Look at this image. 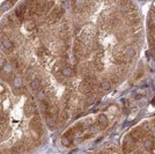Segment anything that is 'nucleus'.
<instances>
[{"mask_svg":"<svg viewBox=\"0 0 155 154\" xmlns=\"http://www.w3.org/2000/svg\"><path fill=\"white\" fill-rule=\"evenodd\" d=\"M150 152H152V154H155V147H153V148L150 149Z\"/></svg>","mask_w":155,"mask_h":154,"instance_id":"obj_30","label":"nucleus"},{"mask_svg":"<svg viewBox=\"0 0 155 154\" xmlns=\"http://www.w3.org/2000/svg\"><path fill=\"white\" fill-rule=\"evenodd\" d=\"M26 78H27V80L29 81V82H31L32 80L36 79V77H35V72H34L31 69H28L27 72H26Z\"/></svg>","mask_w":155,"mask_h":154,"instance_id":"obj_16","label":"nucleus"},{"mask_svg":"<svg viewBox=\"0 0 155 154\" xmlns=\"http://www.w3.org/2000/svg\"><path fill=\"white\" fill-rule=\"evenodd\" d=\"M144 146L146 149H152L154 147V141H153V139L150 138H146L144 140Z\"/></svg>","mask_w":155,"mask_h":154,"instance_id":"obj_17","label":"nucleus"},{"mask_svg":"<svg viewBox=\"0 0 155 154\" xmlns=\"http://www.w3.org/2000/svg\"><path fill=\"white\" fill-rule=\"evenodd\" d=\"M12 5H13V2L12 1H6V2H4V5H2V7H1V9L2 11H7V9H9L12 7Z\"/></svg>","mask_w":155,"mask_h":154,"instance_id":"obj_23","label":"nucleus"},{"mask_svg":"<svg viewBox=\"0 0 155 154\" xmlns=\"http://www.w3.org/2000/svg\"><path fill=\"white\" fill-rule=\"evenodd\" d=\"M1 43H2V46L7 50V51H11L12 49H13V46H14V44H13V42H12L11 39L8 37H2V39H1Z\"/></svg>","mask_w":155,"mask_h":154,"instance_id":"obj_11","label":"nucleus"},{"mask_svg":"<svg viewBox=\"0 0 155 154\" xmlns=\"http://www.w3.org/2000/svg\"><path fill=\"white\" fill-rule=\"evenodd\" d=\"M27 29L28 30H34L35 29V22L34 21H31V20H29V21L27 22Z\"/></svg>","mask_w":155,"mask_h":154,"instance_id":"obj_25","label":"nucleus"},{"mask_svg":"<svg viewBox=\"0 0 155 154\" xmlns=\"http://www.w3.org/2000/svg\"><path fill=\"white\" fill-rule=\"evenodd\" d=\"M5 65H6V59L4 56H0V69H5Z\"/></svg>","mask_w":155,"mask_h":154,"instance_id":"obj_28","label":"nucleus"},{"mask_svg":"<svg viewBox=\"0 0 155 154\" xmlns=\"http://www.w3.org/2000/svg\"><path fill=\"white\" fill-rule=\"evenodd\" d=\"M73 136H74V130H73V129H70V130H68V131H66V132H65V134H64V137H66V138H72V137H73Z\"/></svg>","mask_w":155,"mask_h":154,"instance_id":"obj_24","label":"nucleus"},{"mask_svg":"<svg viewBox=\"0 0 155 154\" xmlns=\"http://www.w3.org/2000/svg\"><path fill=\"white\" fill-rule=\"evenodd\" d=\"M13 86L15 87L16 89H20L23 87V81H22V78L20 75H16L15 78L13 79Z\"/></svg>","mask_w":155,"mask_h":154,"instance_id":"obj_13","label":"nucleus"},{"mask_svg":"<svg viewBox=\"0 0 155 154\" xmlns=\"http://www.w3.org/2000/svg\"><path fill=\"white\" fill-rule=\"evenodd\" d=\"M61 74L64 75V77H72V75L74 74V71H73V69H71V67H68V66H65V67H63L61 69Z\"/></svg>","mask_w":155,"mask_h":154,"instance_id":"obj_14","label":"nucleus"},{"mask_svg":"<svg viewBox=\"0 0 155 154\" xmlns=\"http://www.w3.org/2000/svg\"><path fill=\"white\" fill-rule=\"evenodd\" d=\"M36 52H37V56H39V57H43V56H46V50L43 48V46H41V48H38L37 50H36Z\"/></svg>","mask_w":155,"mask_h":154,"instance_id":"obj_21","label":"nucleus"},{"mask_svg":"<svg viewBox=\"0 0 155 154\" xmlns=\"http://www.w3.org/2000/svg\"><path fill=\"white\" fill-rule=\"evenodd\" d=\"M26 13H27V7H26L24 4H21V5H19V7L16 8L15 15L20 21H23V19L26 16Z\"/></svg>","mask_w":155,"mask_h":154,"instance_id":"obj_7","label":"nucleus"},{"mask_svg":"<svg viewBox=\"0 0 155 154\" xmlns=\"http://www.w3.org/2000/svg\"><path fill=\"white\" fill-rule=\"evenodd\" d=\"M97 123H98V126L101 129H105V126L108 125V118L105 115H100L97 117Z\"/></svg>","mask_w":155,"mask_h":154,"instance_id":"obj_12","label":"nucleus"},{"mask_svg":"<svg viewBox=\"0 0 155 154\" xmlns=\"http://www.w3.org/2000/svg\"><path fill=\"white\" fill-rule=\"evenodd\" d=\"M144 133L145 132L141 130V129H137V130H133V131L131 132V137H132L135 141H138V140H140V139H142Z\"/></svg>","mask_w":155,"mask_h":154,"instance_id":"obj_9","label":"nucleus"},{"mask_svg":"<svg viewBox=\"0 0 155 154\" xmlns=\"http://www.w3.org/2000/svg\"><path fill=\"white\" fill-rule=\"evenodd\" d=\"M80 92L82 93V94L87 95V96H91L93 95V93H94V88H93L88 82H86L85 80H83V81L80 84Z\"/></svg>","mask_w":155,"mask_h":154,"instance_id":"obj_5","label":"nucleus"},{"mask_svg":"<svg viewBox=\"0 0 155 154\" xmlns=\"http://www.w3.org/2000/svg\"><path fill=\"white\" fill-rule=\"evenodd\" d=\"M63 8L61 7H59V6H57V7H54L53 9L51 11V13H50V15H49L48 17V22H50V23H53V22L58 21L59 19L61 17V15H63Z\"/></svg>","mask_w":155,"mask_h":154,"instance_id":"obj_3","label":"nucleus"},{"mask_svg":"<svg viewBox=\"0 0 155 154\" xmlns=\"http://www.w3.org/2000/svg\"><path fill=\"white\" fill-rule=\"evenodd\" d=\"M135 147H137V141L131 137V134H127L123 141V151L125 153H130V152L134 151Z\"/></svg>","mask_w":155,"mask_h":154,"instance_id":"obj_1","label":"nucleus"},{"mask_svg":"<svg viewBox=\"0 0 155 154\" xmlns=\"http://www.w3.org/2000/svg\"><path fill=\"white\" fill-rule=\"evenodd\" d=\"M90 67H93L96 72H102L103 71V63H102L101 59L95 58V60L93 62V64L90 65Z\"/></svg>","mask_w":155,"mask_h":154,"instance_id":"obj_10","label":"nucleus"},{"mask_svg":"<svg viewBox=\"0 0 155 154\" xmlns=\"http://www.w3.org/2000/svg\"><path fill=\"white\" fill-rule=\"evenodd\" d=\"M8 21H9V23H11L13 27L19 26V23H20V20L16 17V15H9L8 16Z\"/></svg>","mask_w":155,"mask_h":154,"instance_id":"obj_19","label":"nucleus"},{"mask_svg":"<svg viewBox=\"0 0 155 154\" xmlns=\"http://www.w3.org/2000/svg\"><path fill=\"white\" fill-rule=\"evenodd\" d=\"M100 87H101L103 90H109L110 88H111V82H110V80L104 79L101 84H100Z\"/></svg>","mask_w":155,"mask_h":154,"instance_id":"obj_15","label":"nucleus"},{"mask_svg":"<svg viewBox=\"0 0 155 154\" xmlns=\"http://www.w3.org/2000/svg\"><path fill=\"white\" fill-rule=\"evenodd\" d=\"M23 110H24V115L27 117H31L34 114L36 115L37 114V110H36V106L32 103V102H29L28 101L26 104H24V108H23Z\"/></svg>","mask_w":155,"mask_h":154,"instance_id":"obj_4","label":"nucleus"},{"mask_svg":"<svg viewBox=\"0 0 155 154\" xmlns=\"http://www.w3.org/2000/svg\"><path fill=\"white\" fill-rule=\"evenodd\" d=\"M30 126L31 129L37 133V134H42L43 133V125H42V122H41V118L38 115H36L35 117L31 118V122H30Z\"/></svg>","mask_w":155,"mask_h":154,"instance_id":"obj_2","label":"nucleus"},{"mask_svg":"<svg viewBox=\"0 0 155 154\" xmlns=\"http://www.w3.org/2000/svg\"><path fill=\"white\" fill-rule=\"evenodd\" d=\"M123 56L125 57V59H126L127 62H130L131 59H133L134 56H135V50L133 49V46H132V45H127L126 48L124 49Z\"/></svg>","mask_w":155,"mask_h":154,"instance_id":"obj_6","label":"nucleus"},{"mask_svg":"<svg viewBox=\"0 0 155 154\" xmlns=\"http://www.w3.org/2000/svg\"><path fill=\"white\" fill-rule=\"evenodd\" d=\"M142 74H144V73H142L141 71H140V72H138V73H137V75L134 77V80H138L139 78H141V77H142Z\"/></svg>","mask_w":155,"mask_h":154,"instance_id":"obj_29","label":"nucleus"},{"mask_svg":"<svg viewBox=\"0 0 155 154\" xmlns=\"http://www.w3.org/2000/svg\"><path fill=\"white\" fill-rule=\"evenodd\" d=\"M30 87H31L32 90H39L41 89V81L38 79L32 80L31 82H30Z\"/></svg>","mask_w":155,"mask_h":154,"instance_id":"obj_18","label":"nucleus"},{"mask_svg":"<svg viewBox=\"0 0 155 154\" xmlns=\"http://www.w3.org/2000/svg\"><path fill=\"white\" fill-rule=\"evenodd\" d=\"M26 151H28L27 149V147H26V145H24V143L22 141V143H17L12 148V152L14 154H21V153H24Z\"/></svg>","mask_w":155,"mask_h":154,"instance_id":"obj_8","label":"nucleus"},{"mask_svg":"<svg viewBox=\"0 0 155 154\" xmlns=\"http://www.w3.org/2000/svg\"><path fill=\"white\" fill-rule=\"evenodd\" d=\"M61 118H63V121H67V119L70 118V111L66 110V109H64L63 112H61Z\"/></svg>","mask_w":155,"mask_h":154,"instance_id":"obj_22","label":"nucleus"},{"mask_svg":"<svg viewBox=\"0 0 155 154\" xmlns=\"http://www.w3.org/2000/svg\"><path fill=\"white\" fill-rule=\"evenodd\" d=\"M71 143H72V139H70V138L63 137V139H61V144L64 146H68V145H71Z\"/></svg>","mask_w":155,"mask_h":154,"instance_id":"obj_26","label":"nucleus"},{"mask_svg":"<svg viewBox=\"0 0 155 154\" xmlns=\"http://www.w3.org/2000/svg\"><path fill=\"white\" fill-rule=\"evenodd\" d=\"M118 81H119L118 74H111V77H110V82H111V84H116Z\"/></svg>","mask_w":155,"mask_h":154,"instance_id":"obj_27","label":"nucleus"},{"mask_svg":"<svg viewBox=\"0 0 155 154\" xmlns=\"http://www.w3.org/2000/svg\"><path fill=\"white\" fill-rule=\"evenodd\" d=\"M148 23H149L150 28H155V13H153V12H150V14H149Z\"/></svg>","mask_w":155,"mask_h":154,"instance_id":"obj_20","label":"nucleus"}]
</instances>
